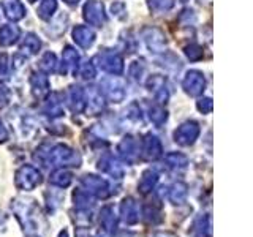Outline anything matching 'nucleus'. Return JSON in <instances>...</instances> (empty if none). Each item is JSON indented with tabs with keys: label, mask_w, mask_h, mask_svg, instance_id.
Segmentation results:
<instances>
[{
	"label": "nucleus",
	"mask_w": 253,
	"mask_h": 237,
	"mask_svg": "<svg viewBox=\"0 0 253 237\" xmlns=\"http://www.w3.org/2000/svg\"><path fill=\"white\" fill-rule=\"evenodd\" d=\"M35 158L42 161L44 166H79L81 164V157L71 147L65 144H54L43 152L42 149L37 150Z\"/></svg>",
	"instance_id": "1"
},
{
	"label": "nucleus",
	"mask_w": 253,
	"mask_h": 237,
	"mask_svg": "<svg viewBox=\"0 0 253 237\" xmlns=\"http://www.w3.org/2000/svg\"><path fill=\"white\" fill-rule=\"evenodd\" d=\"M100 87H101L100 90L103 93V97L108 98L109 101H113V103H121L126 97L125 82L117 76H109V78L101 79Z\"/></svg>",
	"instance_id": "2"
},
{
	"label": "nucleus",
	"mask_w": 253,
	"mask_h": 237,
	"mask_svg": "<svg viewBox=\"0 0 253 237\" xmlns=\"http://www.w3.org/2000/svg\"><path fill=\"white\" fill-rule=\"evenodd\" d=\"M93 62H97L98 68H101L103 71H106V73L113 76L122 75L124 71V59L116 51H103L93 59Z\"/></svg>",
	"instance_id": "3"
},
{
	"label": "nucleus",
	"mask_w": 253,
	"mask_h": 237,
	"mask_svg": "<svg viewBox=\"0 0 253 237\" xmlns=\"http://www.w3.org/2000/svg\"><path fill=\"white\" fill-rule=\"evenodd\" d=\"M40 184H42V174L35 166L26 164L16 172V187L24 190V192H30Z\"/></svg>",
	"instance_id": "4"
},
{
	"label": "nucleus",
	"mask_w": 253,
	"mask_h": 237,
	"mask_svg": "<svg viewBox=\"0 0 253 237\" xmlns=\"http://www.w3.org/2000/svg\"><path fill=\"white\" fill-rule=\"evenodd\" d=\"M182 87L190 97H200L206 89V78L201 71L188 70L184 79H182Z\"/></svg>",
	"instance_id": "5"
},
{
	"label": "nucleus",
	"mask_w": 253,
	"mask_h": 237,
	"mask_svg": "<svg viewBox=\"0 0 253 237\" xmlns=\"http://www.w3.org/2000/svg\"><path fill=\"white\" fill-rule=\"evenodd\" d=\"M83 16L85 22H89L93 27H101L106 22L105 8L98 0H87L83 8Z\"/></svg>",
	"instance_id": "6"
},
{
	"label": "nucleus",
	"mask_w": 253,
	"mask_h": 237,
	"mask_svg": "<svg viewBox=\"0 0 253 237\" xmlns=\"http://www.w3.org/2000/svg\"><path fill=\"white\" fill-rule=\"evenodd\" d=\"M200 136V125L195 120H187L174 131V141L179 146H192Z\"/></svg>",
	"instance_id": "7"
},
{
	"label": "nucleus",
	"mask_w": 253,
	"mask_h": 237,
	"mask_svg": "<svg viewBox=\"0 0 253 237\" xmlns=\"http://www.w3.org/2000/svg\"><path fill=\"white\" fill-rule=\"evenodd\" d=\"M83 190L84 192H87L89 195H92L93 198H106L109 195V185L108 182L105 179H101L98 176H92V174H89V176H84L83 180Z\"/></svg>",
	"instance_id": "8"
},
{
	"label": "nucleus",
	"mask_w": 253,
	"mask_h": 237,
	"mask_svg": "<svg viewBox=\"0 0 253 237\" xmlns=\"http://www.w3.org/2000/svg\"><path fill=\"white\" fill-rule=\"evenodd\" d=\"M142 40L146 41L147 47L152 52H163L166 47V37L157 27H144L141 32Z\"/></svg>",
	"instance_id": "9"
},
{
	"label": "nucleus",
	"mask_w": 253,
	"mask_h": 237,
	"mask_svg": "<svg viewBox=\"0 0 253 237\" xmlns=\"http://www.w3.org/2000/svg\"><path fill=\"white\" fill-rule=\"evenodd\" d=\"M147 89L154 93V98L158 105H163V103L168 101L169 98V90L168 85H166V78L160 75H154L147 79Z\"/></svg>",
	"instance_id": "10"
},
{
	"label": "nucleus",
	"mask_w": 253,
	"mask_h": 237,
	"mask_svg": "<svg viewBox=\"0 0 253 237\" xmlns=\"http://www.w3.org/2000/svg\"><path fill=\"white\" fill-rule=\"evenodd\" d=\"M141 150H142L141 154H142V157H144V160H149V161L160 158L162 152H163L160 139H158L157 136H154L152 133H147L144 136V139H142V149Z\"/></svg>",
	"instance_id": "11"
},
{
	"label": "nucleus",
	"mask_w": 253,
	"mask_h": 237,
	"mask_svg": "<svg viewBox=\"0 0 253 237\" xmlns=\"http://www.w3.org/2000/svg\"><path fill=\"white\" fill-rule=\"evenodd\" d=\"M30 85H32V92H34V95L40 100L47 97L51 92L49 79H47L46 73H43V71H34V73H32Z\"/></svg>",
	"instance_id": "12"
},
{
	"label": "nucleus",
	"mask_w": 253,
	"mask_h": 237,
	"mask_svg": "<svg viewBox=\"0 0 253 237\" xmlns=\"http://www.w3.org/2000/svg\"><path fill=\"white\" fill-rule=\"evenodd\" d=\"M79 57L78 51L71 46H65V49L62 52V68L60 71L63 75H76L79 68Z\"/></svg>",
	"instance_id": "13"
},
{
	"label": "nucleus",
	"mask_w": 253,
	"mask_h": 237,
	"mask_svg": "<svg viewBox=\"0 0 253 237\" xmlns=\"http://www.w3.org/2000/svg\"><path fill=\"white\" fill-rule=\"evenodd\" d=\"M98 169L101 172H105L108 174V176L111 177H114V179H121L124 176V168H122V164L119 163V160L114 157V155H111V154H106V155H103L100 158V161H98Z\"/></svg>",
	"instance_id": "14"
},
{
	"label": "nucleus",
	"mask_w": 253,
	"mask_h": 237,
	"mask_svg": "<svg viewBox=\"0 0 253 237\" xmlns=\"http://www.w3.org/2000/svg\"><path fill=\"white\" fill-rule=\"evenodd\" d=\"M85 97V109L90 111L92 114H98L100 111L105 109V97L97 87H89V90H84Z\"/></svg>",
	"instance_id": "15"
},
{
	"label": "nucleus",
	"mask_w": 253,
	"mask_h": 237,
	"mask_svg": "<svg viewBox=\"0 0 253 237\" xmlns=\"http://www.w3.org/2000/svg\"><path fill=\"white\" fill-rule=\"evenodd\" d=\"M119 150V155H121L126 163H134L136 158L139 155V150H138V142L134 141L133 136H125L121 144L117 147Z\"/></svg>",
	"instance_id": "16"
},
{
	"label": "nucleus",
	"mask_w": 253,
	"mask_h": 237,
	"mask_svg": "<svg viewBox=\"0 0 253 237\" xmlns=\"http://www.w3.org/2000/svg\"><path fill=\"white\" fill-rule=\"evenodd\" d=\"M121 215L122 220L128 225H134L139 220V207L138 202L133 198H125L121 204Z\"/></svg>",
	"instance_id": "17"
},
{
	"label": "nucleus",
	"mask_w": 253,
	"mask_h": 237,
	"mask_svg": "<svg viewBox=\"0 0 253 237\" xmlns=\"http://www.w3.org/2000/svg\"><path fill=\"white\" fill-rule=\"evenodd\" d=\"M68 106L73 113H83L85 109V97L84 89L79 85H71L68 90Z\"/></svg>",
	"instance_id": "18"
},
{
	"label": "nucleus",
	"mask_w": 253,
	"mask_h": 237,
	"mask_svg": "<svg viewBox=\"0 0 253 237\" xmlns=\"http://www.w3.org/2000/svg\"><path fill=\"white\" fill-rule=\"evenodd\" d=\"M71 37H73L75 43L78 46L84 47V49H87V47H90L95 41V32L89 27L85 26H76L73 29V34H71Z\"/></svg>",
	"instance_id": "19"
},
{
	"label": "nucleus",
	"mask_w": 253,
	"mask_h": 237,
	"mask_svg": "<svg viewBox=\"0 0 253 237\" xmlns=\"http://www.w3.org/2000/svg\"><path fill=\"white\" fill-rule=\"evenodd\" d=\"M2 8L6 18L13 22L21 21L24 16H26V8H24V5L19 0H3Z\"/></svg>",
	"instance_id": "20"
},
{
	"label": "nucleus",
	"mask_w": 253,
	"mask_h": 237,
	"mask_svg": "<svg viewBox=\"0 0 253 237\" xmlns=\"http://www.w3.org/2000/svg\"><path fill=\"white\" fill-rule=\"evenodd\" d=\"M21 29L14 24H6V26L0 27V46H11L19 40Z\"/></svg>",
	"instance_id": "21"
},
{
	"label": "nucleus",
	"mask_w": 253,
	"mask_h": 237,
	"mask_svg": "<svg viewBox=\"0 0 253 237\" xmlns=\"http://www.w3.org/2000/svg\"><path fill=\"white\" fill-rule=\"evenodd\" d=\"M157 182H158V174L154 172L152 169H147L142 172V177L139 180V184H138V188H139V192L141 193H149V192H152L154 187L157 185Z\"/></svg>",
	"instance_id": "22"
},
{
	"label": "nucleus",
	"mask_w": 253,
	"mask_h": 237,
	"mask_svg": "<svg viewBox=\"0 0 253 237\" xmlns=\"http://www.w3.org/2000/svg\"><path fill=\"white\" fill-rule=\"evenodd\" d=\"M43 111H44V114H47L52 118H57V117L63 116V105H62V101L59 100L57 95L55 93L51 95V98L46 101Z\"/></svg>",
	"instance_id": "23"
},
{
	"label": "nucleus",
	"mask_w": 253,
	"mask_h": 237,
	"mask_svg": "<svg viewBox=\"0 0 253 237\" xmlns=\"http://www.w3.org/2000/svg\"><path fill=\"white\" fill-rule=\"evenodd\" d=\"M40 47H42L40 38L35 34H27L26 38H24L22 44H21V51L27 55H35V54H38Z\"/></svg>",
	"instance_id": "24"
},
{
	"label": "nucleus",
	"mask_w": 253,
	"mask_h": 237,
	"mask_svg": "<svg viewBox=\"0 0 253 237\" xmlns=\"http://www.w3.org/2000/svg\"><path fill=\"white\" fill-rule=\"evenodd\" d=\"M212 220L211 217H201L195 221L193 236L195 237H211L212 234Z\"/></svg>",
	"instance_id": "25"
},
{
	"label": "nucleus",
	"mask_w": 253,
	"mask_h": 237,
	"mask_svg": "<svg viewBox=\"0 0 253 237\" xmlns=\"http://www.w3.org/2000/svg\"><path fill=\"white\" fill-rule=\"evenodd\" d=\"M71 180H73V176H71V172L67 169H57L51 174V184L55 187L67 188L71 184Z\"/></svg>",
	"instance_id": "26"
},
{
	"label": "nucleus",
	"mask_w": 253,
	"mask_h": 237,
	"mask_svg": "<svg viewBox=\"0 0 253 237\" xmlns=\"http://www.w3.org/2000/svg\"><path fill=\"white\" fill-rule=\"evenodd\" d=\"M100 221H101V226L106 229V231L113 233L116 226H117V220L114 217V212H113V207H109L106 205L105 209L101 210V215H100Z\"/></svg>",
	"instance_id": "27"
},
{
	"label": "nucleus",
	"mask_w": 253,
	"mask_h": 237,
	"mask_svg": "<svg viewBox=\"0 0 253 237\" xmlns=\"http://www.w3.org/2000/svg\"><path fill=\"white\" fill-rule=\"evenodd\" d=\"M169 201H172L174 204H182L187 198V185L182 184V182H177L174 184L169 190Z\"/></svg>",
	"instance_id": "28"
},
{
	"label": "nucleus",
	"mask_w": 253,
	"mask_h": 237,
	"mask_svg": "<svg viewBox=\"0 0 253 237\" xmlns=\"http://www.w3.org/2000/svg\"><path fill=\"white\" fill-rule=\"evenodd\" d=\"M149 118L150 122L155 123L157 126H160L166 122V118H168V113L160 106V105H152L149 106Z\"/></svg>",
	"instance_id": "29"
},
{
	"label": "nucleus",
	"mask_w": 253,
	"mask_h": 237,
	"mask_svg": "<svg viewBox=\"0 0 253 237\" xmlns=\"http://www.w3.org/2000/svg\"><path fill=\"white\" fill-rule=\"evenodd\" d=\"M55 10H57V0H42V3L38 6V16L47 21L52 18Z\"/></svg>",
	"instance_id": "30"
},
{
	"label": "nucleus",
	"mask_w": 253,
	"mask_h": 237,
	"mask_svg": "<svg viewBox=\"0 0 253 237\" xmlns=\"http://www.w3.org/2000/svg\"><path fill=\"white\" fill-rule=\"evenodd\" d=\"M40 70L44 71V73H54L57 70V57H55L54 52H46L42 60H40Z\"/></svg>",
	"instance_id": "31"
},
{
	"label": "nucleus",
	"mask_w": 253,
	"mask_h": 237,
	"mask_svg": "<svg viewBox=\"0 0 253 237\" xmlns=\"http://www.w3.org/2000/svg\"><path fill=\"white\" fill-rule=\"evenodd\" d=\"M165 160L166 163H168V166H171V168H185V166L188 164V158L180 154V152H169L165 155Z\"/></svg>",
	"instance_id": "32"
},
{
	"label": "nucleus",
	"mask_w": 253,
	"mask_h": 237,
	"mask_svg": "<svg viewBox=\"0 0 253 237\" xmlns=\"http://www.w3.org/2000/svg\"><path fill=\"white\" fill-rule=\"evenodd\" d=\"M147 5L155 13H166L174 8L176 0H147Z\"/></svg>",
	"instance_id": "33"
},
{
	"label": "nucleus",
	"mask_w": 253,
	"mask_h": 237,
	"mask_svg": "<svg viewBox=\"0 0 253 237\" xmlns=\"http://www.w3.org/2000/svg\"><path fill=\"white\" fill-rule=\"evenodd\" d=\"M73 199H75V204L78 205V209H89V205H92L93 196L84 192V190H76L73 195Z\"/></svg>",
	"instance_id": "34"
},
{
	"label": "nucleus",
	"mask_w": 253,
	"mask_h": 237,
	"mask_svg": "<svg viewBox=\"0 0 253 237\" xmlns=\"http://www.w3.org/2000/svg\"><path fill=\"white\" fill-rule=\"evenodd\" d=\"M184 52L187 55V59L192 60V62H196V60H200L203 57V47L200 44H196V43H192V44L185 46Z\"/></svg>",
	"instance_id": "35"
},
{
	"label": "nucleus",
	"mask_w": 253,
	"mask_h": 237,
	"mask_svg": "<svg viewBox=\"0 0 253 237\" xmlns=\"http://www.w3.org/2000/svg\"><path fill=\"white\" fill-rule=\"evenodd\" d=\"M144 71H146V68L142 65V62H131V65L128 68V75L131 76V79H134V81H141Z\"/></svg>",
	"instance_id": "36"
},
{
	"label": "nucleus",
	"mask_w": 253,
	"mask_h": 237,
	"mask_svg": "<svg viewBox=\"0 0 253 237\" xmlns=\"http://www.w3.org/2000/svg\"><path fill=\"white\" fill-rule=\"evenodd\" d=\"M78 71L81 73V76L84 79H87V81H89V79H93L95 75H97V70H95V65L92 62H85L83 65H79Z\"/></svg>",
	"instance_id": "37"
},
{
	"label": "nucleus",
	"mask_w": 253,
	"mask_h": 237,
	"mask_svg": "<svg viewBox=\"0 0 253 237\" xmlns=\"http://www.w3.org/2000/svg\"><path fill=\"white\" fill-rule=\"evenodd\" d=\"M196 108H198V111H200V113H203V114H209L211 111H212V108H213V105H212V98H201L200 101L196 103Z\"/></svg>",
	"instance_id": "38"
},
{
	"label": "nucleus",
	"mask_w": 253,
	"mask_h": 237,
	"mask_svg": "<svg viewBox=\"0 0 253 237\" xmlns=\"http://www.w3.org/2000/svg\"><path fill=\"white\" fill-rule=\"evenodd\" d=\"M10 101V90L5 85H0V108H3Z\"/></svg>",
	"instance_id": "39"
},
{
	"label": "nucleus",
	"mask_w": 253,
	"mask_h": 237,
	"mask_svg": "<svg viewBox=\"0 0 253 237\" xmlns=\"http://www.w3.org/2000/svg\"><path fill=\"white\" fill-rule=\"evenodd\" d=\"M6 139H8V131H6V128H5L3 122L0 120V142H5Z\"/></svg>",
	"instance_id": "40"
},
{
	"label": "nucleus",
	"mask_w": 253,
	"mask_h": 237,
	"mask_svg": "<svg viewBox=\"0 0 253 237\" xmlns=\"http://www.w3.org/2000/svg\"><path fill=\"white\" fill-rule=\"evenodd\" d=\"M76 237H89V233H87V229L81 228V229H78V231H76Z\"/></svg>",
	"instance_id": "41"
},
{
	"label": "nucleus",
	"mask_w": 253,
	"mask_h": 237,
	"mask_svg": "<svg viewBox=\"0 0 253 237\" xmlns=\"http://www.w3.org/2000/svg\"><path fill=\"white\" fill-rule=\"evenodd\" d=\"M65 2H67V3H78L79 0H65Z\"/></svg>",
	"instance_id": "42"
},
{
	"label": "nucleus",
	"mask_w": 253,
	"mask_h": 237,
	"mask_svg": "<svg viewBox=\"0 0 253 237\" xmlns=\"http://www.w3.org/2000/svg\"><path fill=\"white\" fill-rule=\"evenodd\" d=\"M29 2H30V3H35V2H37V0H29Z\"/></svg>",
	"instance_id": "43"
}]
</instances>
